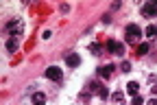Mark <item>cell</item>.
I'll list each match as a JSON object with an SVG mask.
<instances>
[{
  "label": "cell",
  "mask_w": 157,
  "mask_h": 105,
  "mask_svg": "<svg viewBox=\"0 0 157 105\" xmlns=\"http://www.w3.org/2000/svg\"><path fill=\"white\" fill-rule=\"evenodd\" d=\"M107 50L111 53V55H122L124 53V44H120V42H116V39H107Z\"/></svg>",
  "instance_id": "obj_1"
},
{
  "label": "cell",
  "mask_w": 157,
  "mask_h": 105,
  "mask_svg": "<svg viewBox=\"0 0 157 105\" xmlns=\"http://www.w3.org/2000/svg\"><path fill=\"white\" fill-rule=\"evenodd\" d=\"M140 11L144 18H157V2H144Z\"/></svg>",
  "instance_id": "obj_2"
},
{
  "label": "cell",
  "mask_w": 157,
  "mask_h": 105,
  "mask_svg": "<svg viewBox=\"0 0 157 105\" xmlns=\"http://www.w3.org/2000/svg\"><path fill=\"white\" fill-rule=\"evenodd\" d=\"M124 33H127V39L131 42V39H135L137 35H142L144 31H142L140 26H137V24H127V29H124Z\"/></svg>",
  "instance_id": "obj_3"
},
{
  "label": "cell",
  "mask_w": 157,
  "mask_h": 105,
  "mask_svg": "<svg viewBox=\"0 0 157 105\" xmlns=\"http://www.w3.org/2000/svg\"><path fill=\"white\" fill-rule=\"evenodd\" d=\"M46 77H48V79H52V81H61V79H63V72H61V68L50 66V68L46 70Z\"/></svg>",
  "instance_id": "obj_4"
},
{
  "label": "cell",
  "mask_w": 157,
  "mask_h": 105,
  "mask_svg": "<svg viewBox=\"0 0 157 105\" xmlns=\"http://www.w3.org/2000/svg\"><path fill=\"white\" fill-rule=\"evenodd\" d=\"M66 64H68L70 68H76L78 64H81V57H78L76 53H70V55L66 57Z\"/></svg>",
  "instance_id": "obj_5"
},
{
  "label": "cell",
  "mask_w": 157,
  "mask_h": 105,
  "mask_svg": "<svg viewBox=\"0 0 157 105\" xmlns=\"http://www.w3.org/2000/svg\"><path fill=\"white\" fill-rule=\"evenodd\" d=\"M111 72H113V64H107V66H101V68H98V75H101L103 79H109Z\"/></svg>",
  "instance_id": "obj_6"
},
{
  "label": "cell",
  "mask_w": 157,
  "mask_h": 105,
  "mask_svg": "<svg viewBox=\"0 0 157 105\" xmlns=\"http://www.w3.org/2000/svg\"><path fill=\"white\" fill-rule=\"evenodd\" d=\"M127 92H129L131 96H135L137 92H140V83H137V81H129V83H127Z\"/></svg>",
  "instance_id": "obj_7"
},
{
  "label": "cell",
  "mask_w": 157,
  "mask_h": 105,
  "mask_svg": "<svg viewBox=\"0 0 157 105\" xmlns=\"http://www.w3.org/2000/svg\"><path fill=\"white\" fill-rule=\"evenodd\" d=\"M46 103V94L44 92H35L33 94V105H44Z\"/></svg>",
  "instance_id": "obj_8"
},
{
  "label": "cell",
  "mask_w": 157,
  "mask_h": 105,
  "mask_svg": "<svg viewBox=\"0 0 157 105\" xmlns=\"http://www.w3.org/2000/svg\"><path fill=\"white\" fill-rule=\"evenodd\" d=\"M144 33H146V37H157V24H148L144 29Z\"/></svg>",
  "instance_id": "obj_9"
},
{
  "label": "cell",
  "mask_w": 157,
  "mask_h": 105,
  "mask_svg": "<svg viewBox=\"0 0 157 105\" xmlns=\"http://www.w3.org/2000/svg\"><path fill=\"white\" fill-rule=\"evenodd\" d=\"M15 48H17V37H15V35H11V39L7 42V50H9V53H13Z\"/></svg>",
  "instance_id": "obj_10"
},
{
  "label": "cell",
  "mask_w": 157,
  "mask_h": 105,
  "mask_svg": "<svg viewBox=\"0 0 157 105\" xmlns=\"http://www.w3.org/2000/svg\"><path fill=\"white\" fill-rule=\"evenodd\" d=\"M148 50H151V44H148V42H142V44L137 46V55H146Z\"/></svg>",
  "instance_id": "obj_11"
},
{
  "label": "cell",
  "mask_w": 157,
  "mask_h": 105,
  "mask_svg": "<svg viewBox=\"0 0 157 105\" xmlns=\"http://www.w3.org/2000/svg\"><path fill=\"white\" fill-rule=\"evenodd\" d=\"M101 88H103V86H98V83H96V81H92L87 90H90V92H96V94H98V90H101Z\"/></svg>",
  "instance_id": "obj_12"
},
{
  "label": "cell",
  "mask_w": 157,
  "mask_h": 105,
  "mask_svg": "<svg viewBox=\"0 0 157 105\" xmlns=\"http://www.w3.org/2000/svg\"><path fill=\"white\" fill-rule=\"evenodd\" d=\"M133 105H146V103H144V99H142L140 94H135V96H133Z\"/></svg>",
  "instance_id": "obj_13"
},
{
  "label": "cell",
  "mask_w": 157,
  "mask_h": 105,
  "mask_svg": "<svg viewBox=\"0 0 157 105\" xmlns=\"http://www.w3.org/2000/svg\"><path fill=\"white\" fill-rule=\"evenodd\" d=\"M98 96H101V99H107V96H109L107 88H101V90H98Z\"/></svg>",
  "instance_id": "obj_14"
},
{
  "label": "cell",
  "mask_w": 157,
  "mask_h": 105,
  "mask_svg": "<svg viewBox=\"0 0 157 105\" xmlns=\"http://www.w3.org/2000/svg\"><path fill=\"white\" fill-rule=\"evenodd\" d=\"M90 50H92L94 55H98V53H101V46H98V44H92V46H90Z\"/></svg>",
  "instance_id": "obj_15"
},
{
  "label": "cell",
  "mask_w": 157,
  "mask_h": 105,
  "mask_svg": "<svg viewBox=\"0 0 157 105\" xmlns=\"http://www.w3.org/2000/svg\"><path fill=\"white\" fill-rule=\"evenodd\" d=\"M131 70V64H129V61H122V72H129Z\"/></svg>",
  "instance_id": "obj_16"
},
{
  "label": "cell",
  "mask_w": 157,
  "mask_h": 105,
  "mask_svg": "<svg viewBox=\"0 0 157 105\" xmlns=\"http://www.w3.org/2000/svg\"><path fill=\"white\" fill-rule=\"evenodd\" d=\"M113 101H122V92H116L113 94Z\"/></svg>",
  "instance_id": "obj_17"
},
{
  "label": "cell",
  "mask_w": 157,
  "mask_h": 105,
  "mask_svg": "<svg viewBox=\"0 0 157 105\" xmlns=\"http://www.w3.org/2000/svg\"><path fill=\"white\" fill-rule=\"evenodd\" d=\"M146 105H157V99H151V101H148Z\"/></svg>",
  "instance_id": "obj_18"
}]
</instances>
